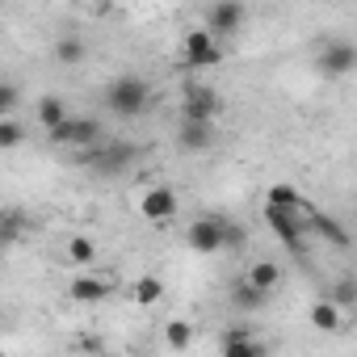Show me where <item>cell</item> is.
Segmentation results:
<instances>
[{
  "label": "cell",
  "mask_w": 357,
  "mask_h": 357,
  "mask_svg": "<svg viewBox=\"0 0 357 357\" xmlns=\"http://www.w3.org/2000/svg\"><path fill=\"white\" fill-rule=\"evenodd\" d=\"M47 139L59 143V147H76V151H84V147L101 143V122H97V118H84V114H68L55 130H47Z\"/></svg>",
  "instance_id": "obj_2"
},
{
  "label": "cell",
  "mask_w": 357,
  "mask_h": 357,
  "mask_svg": "<svg viewBox=\"0 0 357 357\" xmlns=\"http://www.w3.org/2000/svg\"><path fill=\"white\" fill-rule=\"evenodd\" d=\"M244 22H248V13H244L240 0H215V5L206 9V30H211V34H219V38L240 34V30H244Z\"/></svg>",
  "instance_id": "obj_7"
},
{
  "label": "cell",
  "mask_w": 357,
  "mask_h": 357,
  "mask_svg": "<svg viewBox=\"0 0 357 357\" xmlns=\"http://www.w3.org/2000/svg\"><path fill=\"white\" fill-rule=\"evenodd\" d=\"M164 344H168L172 353H185V349L194 344V324H185V319H168V324H164Z\"/></svg>",
  "instance_id": "obj_21"
},
{
  "label": "cell",
  "mask_w": 357,
  "mask_h": 357,
  "mask_svg": "<svg viewBox=\"0 0 357 357\" xmlns=\"http://www.w3.org/2000/svg\"><path fill=\"white\" fill-rule=\"evenodd\" d=\"M51 55H55V63H63V68H76V63L89 55V43H84L80 34H63V38H55Z\"/></svg>",
  "instance_id": "obj_16"
},
{
  "label": "cell",
  "mask_w": 357,
  "mask_h": 357,
  "mask_svg": "<svg viewBox=\"0 0 357 357\" xmlns=\"http://www.w3.org/2000/svg\"><path fill=\"white\" fill-rule=\"evenodd\" d=\"M265 298H269V294H261V290H257V286H248V282H236V286H231V303H236L240 311H248V315H252V311H261V307H265Z\"/></svg>",
  "instance_id": "obj_23"
},
{
  "label": "cell",
  "mask_w": 357,
  "mask_h": 357,
  "mask_svg": "<svg viewBox=\"0 0 357 357\" xmlns=\"http://www.w3.org/2000/svg\"><path fill=\"white\" fill-rule=\"evenodd\" d=\"M307 231H315V236L328 240L332 248H349V231H344L332 215H315V211H311V215H307Z\"/></svg>",
  "instance_id": "obj_15"
},
{
  "label": "cell",
  "mask_w": 357,
  "mask_h": 357,
  "mask_svg": "<svg viewBox=\"0 0 357 357\" xmlns=\"http://www.w3.org/2000/svg\"><path fill=\"white\" fill-rule=\"evenodd\" d=\"M265 202H273V206H294V211H303L307 202H303V194L294 190V185H269V194H265Z\"/></svg>",
  "instance_id": "obj_25"
},
{
  "label": "cell",
  "mask_w": 357,
  "mask_h": 357,
  "mask_svg": "<svg viewBox=\"0 0 357 357\" xmlns=\"http://www.w3.org/2000/svg\"><path fill=\"white\" fill-rule=\"evenodd\" d=\"M26 143V122H17L13 114L9 118H0V151H13Z\"/></svg>",
  "instance_id": "obj_24"
},
{
  "label": "cell",
  "mask_w": 357,
  "mask_h": 357,
  "mask_svg": "<svg viewBox=\"0 0 357 357\" xmlns=\"http://www.w3.org/2000/svg\"><path fill=\"white\" fill-rule=\"evenodd\" d=\"M176 143H181L185 151H211L215 147V122L181 118V122H176Z\"/></svg>",
  "instance_id": "obj_11"
},
{
  "label": "cell",
  "mask_w": 357,
  "mask_h": 357,
  "mask_svg": "<svg viewBox=\"0 0 357 357\" xmlns=\"http://www.w3.org/2000/svg\"><path fill=\"white\" fill-rule=\"evenodd\" d=\"M328 298H332L336 307H353V298H357V290H353V282H336Z\"/></svg>",
  "instance_id": "obj_27"
},
{
  "label": "cell",
  "mask_w": 357,
  "mask_h": 357,
  "mask_svg": "<svg viewBox=\"0 0 357 357\" xmlns=\"http://www.w3.org/2000/svg\"><path fill=\"white\" fill-rule=\"evenodd\" d=\"M223 114V97L211 89V84H185L181 93V118H202V122H215Z\"/></svg>",
  "instance_id": "obj_5"
},
{
  "label": "cell",
  "mask_w": 357,
  "mask_h": 357,
  "mask_svg": "<svg viewBox=\"0 0 357 357\" xmlns=\"http://www.w3.org/2000/svg\"><path fill=\"white\" fill-rule=\"evenodd\" d=\"M130 298H135V307H155L164 298V282L155 273H143V278L130 282Z\"/></svg>",
  "instance_id": "obj_18"
},
{
  "label": "cell",
  "mask_w": 357,
  "mask_h": 357,
  "mask_svg": "<svg viewBox=\"0 0 357 357\" xmlns=\"http://www.w3.org/2000/svg\"><path fill=\"white\" fill-rule=\"evenodd\" d=\"M26 227H30V215H26V211H17V206H5V211H0V252H9L13 244H22Z\"/></svg>",
  "instance_id": "obj_13"
},
{
  "label": "cell",
  "mask_w": 357,
  "mask_h": 357,
  "mask_svg": "<svg viewBox=\"0 0 357 357\" xmlns=\"http://www.w3.org/2000/svg\"><path fill=\"white\" fill-rule=\"evenodd\" d=\"M63 261L89 269V265L97 261V240H93V236H72V240L63 244Z\"/></svg>",
  "instance_id": "obj_17"
},
{
  "label": "cell",
  "mask_w": 357,
  "mask_h": 357,
  "mask_svg": "<svg viewBox=\"0 0 357 357\" xmlns=\"http://www.w3.org/2000/svg\"><path fill=\"white\" fill-rule=\"evenodd\" d=\"M151 105V84L143 76H118L105 84V109L114 118H139Z\"/></svg>",
  "instance_id": "obj_1"
},
{
  "label": "cell",
  "mask_w": 357,
  "mask_h": 357,
  "mask_svg": "<svg viewBox=\"0 0 357 357\" xmlns=\"http://www.w3.org/2000/svg\"><path fill=\"white\" fill-rule=\"evenodd\" d=\"M109 290H114V282H109V278H97V273H89V269L76 273V278L68 282V298L80 303V307H97V303H105Z\"/></svg>",
  "instance_id": "obj_9"
},
{
  "label": "cell",
  "mask_w": 357,
  "mask_h": 357,
  "mask_svg": "<svg viewBox=\"0 0 357 357\" xmlns=\"http://www.w3.org/2000/svg\"><path fill=\"white\" fill-rule=\"evenodd\" d=\"M244 248H248V227H244V223H236V219H223V244H219V252L240 257Z\"/></svg>",
  "instance_id": "obj_22"
},
{
  "label": "cell",
  "mask_w": 357,
  "mask_h": 357,
  "mask_svg": "<svg viewBox=\"0 0 357 357\" xmlns=\"http://www.w3.org/2000/svg\"><path fill=\"white\" fill-rule=\"evenodd\" d=\"M319 68H324V76H349V72L357 68V47H353L349 38L324 43V51H319Z\"/></svg>",
  "instance_id": "obj_10"
},
{
  "label": "cell",
  "mask_w": 357,
  "mask_h": 357,
  "mask_svg": "<svg viewBox=\"0 0 357 357\" xmlns=\"http://www.w3.org/2000/svg\"><path fill=\"white\" fill-rule=\"evenodd\" d=\"M244 282L257 286L261 294H273V290L282 286V265H278V261H252L248 273H244Z\"/></svg>",
  "instance_id": "obj_14"
},
{
  "label": "cell",
  "mask_w": 357,
  "mask_h": 357,
  "mask_svg": "<svg viewBox=\"0 0 357 357\" xmlns=\"http://www.w3.org/2000/svg\"><path fill=\"white\" fill-rule=\"evenodd\" d=\"M17 101H22L17 84H9V80H0V118H9V114L17 109Z\"/></svg>",
  "instance_id": "obj_26"
},
{
  "label": "cell",
  "mask_w": 357,
  "mask_h": 357,
  "mask_svg": "<svg viewBox=\"0 0 357 357\" xmlns=\"http://www.w3.org/2000/svg\"><path fill=\"white\" fill-rule=\"evenodd\" d=\"M185 244H190L198 257H215V252H219V244H223V219H215V215L194 219V223H190V231H185Z\"/></svg>",
  "instance_id": "obj_8"
},
{
  "label": "cell",
  "mask_w": 357,
  "mask_h": 357,
  "mask_svg": "<svg viewBox=\"0 0 357 357\" xmlns=\"http://www.w3.org/2000/svg\"><path fill=\"white\" fill-rule=\"evenodd\" d=\"M340 324H344V307H336L332 298H319V303L311 307V328H319V332H340Z\"/></svg>",
  "instance_id": "obj_19"
},
{
  "label": "cell",
  "mask_w": 357,
  "mask_h": 357,
  "mask_svg": "<svg viewBox=\"0 0 357 357\" xmlns=\"http://www.w3.org/2000/svg\"><path fill=\"white\" fill-rule=\"evenodd\" d=\"M139 215L147 223H155V227H168L176 215H181V198H176V190H168V185H151V190L139 194Z\"/></svg>",
  "instance_id": "obj_4"
},
{
  "label": "cell",
  "mask_w": 357,
  "mask_h": 357,
  "mask_svg": "<svg viewBox=\"0 0 357 357\" xmlns=\"http://www.w3.org/2000/svg\"><path fill=\"white\" fill-rule=\"evenodd\" d=\"M80 160H84L89 168H97V172L114 176V172L130 168L135 147H130V143H93V147H84V155H80Z\"/></svg>",
  "instance_id": "obj_6"
},
{
  "label": "cell",
  "mask_w": 357,
  "mask_h": 357,
  "mask_svg": "<svg viewBox=\"0 0 357 357\" xmlns=\"http://www.w3.org/2000/svg\"><path fill=\"white\" fill-rule=\"evenodd\" d=\"M93 5H101V9H109V5H118V0H93Z\"/></svg>",
  "instance_id": "obj_28"
},
{
  "label": "cell",
  "mask_w": 357,
  "mask_h": 357,
  "mask_svg": "<svg viewBox=\"0 0 357 357\" xmlns=\"http://www.w3.org/2000/svg\"><path fill=\"white\" fill-rule=\"evenodd\" d=\"M63 118H68V105H63L59 97H51V93H47V97H38V105H34V122H38L43 130H55Z\"/></svg>",
  "instance_id": "obj_20"
},
{
  "label": "cell",
  "mask_w": 357,
  "mask_h": 357,
  "mask_svg": "<svg viewBox=\"0 0 357 357\" xmlns=\"http://www.w3.org/2000/svg\"><path fill=\"white\" fill-rule=\"evenodd\" d=\"M181 51H185V63H190V68H219V63H223V38L211 34L206 26H194V30L185 34Z\"/></svg>",
  "instance_id": "obj_3"
},
{
  "label": "cell",
  "mask_w": 357,
  "mask_h": 357,
  "mask_svg": "<svg viewBox=\"0 0 357 357\" xmlns=\"http://www.w3.org/2000/svg\"><path fill=\"white\" fill-rule=\"evenodd\" d=\"M265 353H269V344L257 340V336L244 332V328H231V332L223 336V357H265Z\"/></svg>",
  "instance_id": "obj_12"
}]
</instances>
